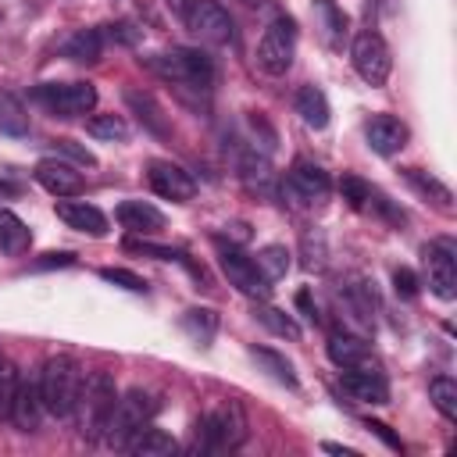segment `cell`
Wrapping results in <instances>:
<instances>
[{
	"label": "cell",
	"instance_id": "1",
	"mask_svg": "<svg viewBox=\"0 0 457 457\" xmlns=\"http://www.w3.org/2000/svg\"><path fill=\"white\" fill-rule=\"evenodd\" d=\"M82 368L75 357H50L39 371V393H43V403L54 418L61 421H71L75 411H79V396H82Z\"/></svg>",
	"mask_w": 457,
	"mask_h": 457
},
{
	"label": "cell",
	"instance_id": "2",
	"mask_svg": "<svg viewBox=\"0 0 457 457\" xmlns=\"http://www.w3.org/2000/svg\"><path fill=\"white\" fill-rule=\"evenodd\" d=\"M114 403H118V389H114V378L107 375V371H93V375H86V382H82V396H79V432L89 439V443H96V439H104V432H107V421H111V414H114Z\"/></svg>",
	"mask_w": 457,
	"mask_h": 457
},
{
	"label": "cell",
	"instance_id": "3",
	"mask_svg": "<svg viewBox=\"0 0 457 457\" xmlns=\"http://www.w3.org/2000/svg\"><path fill=\"white\" fill-rule=\"evenodd\" d=\"M243 439H246L243 411H239L236 403H228V407L211 411V414H204V418L196 421L189 450H193V453H221V450H236Z\"/></svg>",
	"mask_w": 457,
	"mask_h": 457
},
{
	"label": "cell",
	"instance_id": "4",
	"mask_svg": "<svg viewBox=\"0 0 457 457\" xmlns=\"http://www.w3.org/2000/svg\"><path fill=\"white\" fill-rule=\"evenodd\" d=\"M150 68L157 75L171 79L175 86H189V89H211L214 86V61L193 46H171L168 54H157L150 61Z\"/></svg>",
	"mask_w": 457,
	"mask_h": 457
},
{
	"label": "cell",
	"instance_id": "5",
	"mask_svg": "<svg viewBox=\"0 0 457 457\" xmlns=\"http://www.w3.org/2000/svg\"><path fill=\"white\" fill-rule=\"evenodd\" d=\"M157 400L146 393V389H129L125 396H118V403H114V414H111V421H107V432H104V439L111 443V446H125L129 443V436L132 432H139L154 414H157Z\"/></svg>",
	"mask_w": 457,
	"mask_h": 457
},
{
	"label": "cell",
	"instance_id": "6",
	"mask_svg": "<svg viewBox=\"0 0 457 457\" xmlns=\"http://www.w3.org/2000/svg\"><path fill=\"white\" fill-rule=\"evenodd\" d=\"M293 57H296V21L293 18H275L261 43H257V68L264 75H286L293 68Z\"/></svg>",
	"mask_w": 457,
	"mask_h": 457
},
{
	"label": "cell",
	"instance_id": "7",
	"mask_svg": "<svg viewBox=\"0 0 457 457\" xmlns=\"http://www.w3.org/2000/svg\"><path fill=\"white\" fill-rule=\"evenodd\" d=\"M32 100L57 118H79L93 111L96 89L89 82H43L32 89Z\"/></svg>",
	"mask_w": 457,
	"mask_h": 457
},
{
	"label": "cell",
	"instance_id": "8",
	"mask_svg": "<svg viewBox=\"0 0 457 457\" xmlns=\"http://www.w3.org/2000/svg\"><path fill=\"white\" fill-rule=\"evenodd\" d=\"M182 21L193 36H200L204 43L225 46L236 39V25L228 18V11L218 0H186L182 4Z\"/></svg>",
	"mask_w": 457,
	"mask_h": 457
},
{
	"label": "cell",
	"instance_id": "9",
	"mask_svg": "<svg viewBox=\"0 0 457 457\" xmlns=\"http://www.w3.org/2000/svg\"><path fill=\"white\" fill-rule=\"evenodd\" d=\"M350 61H353V71L368 82V86H382L393 71V57H389V46L386 39L375 32V29H364L353 36V46H350Z\"/></svg>",
	"mask_w": 457,
	"mask_h": 457
},
{
	"label": "cell",
	"instance_id": "10",
	"mask_svg": "<svg viewBox=\"0 0 457 457\" xmlns=\"http://www.w3.org/2000/svg\"><path fill=\"white\" fill-rule=\"evenodd\" d=\"M218 246H221V253H218V261H221V271H225V278L243 293V296H253V300H264L268 293H271V282L261 275V268H257V261L253 257H246L239 246H225L221 239H218Z\"/></svg>",
	"mask_w": 457,
	"mask_h": 457
},
{
	"label": "cell",
	"instance_id": "11",
	"mask_svg": "<svg viewBox=\"0 0 457 457\" xmlns=\"http://www.w3.org/2000/svg\"><path fill=\"white\" fill-rule=\"evenodd\" d=\"M425 268H428V289L439 300L457 296V246L453 239H432L425 246Z\"/></svg>",
	"mask_w": 457,
	"mask_h": 457
},
{
	"label": "cell",
	"instance_id": "12",
	"mask_svg": "<svg viewBox=\"0 0 457 457\" xmlns=\"http://www.w3.org/2000/svg\"><path fill=\"white\" fill-rule=\"evenodd\" d=\"M339 386L357 403H389V382H386V375L375 364L343 368L339 371Z\"/></svg>",
	"mask_w": 457,
	"mask_h": 457
},
{
	"label": "cell",
	"instance_id": "13",
	"mask_svg": "<svg viewBox=\"0 0 457 457\" xmlns=\"http://www.w3.org/2000/svg\"><path fill=\"white\" fill-rule=\"evenodd\" d=\"M146 179H150V189L164 200H175V204H186L196 196V182L186 168L171 164V161H150L146 168Z\"/></svg>",
	"mask_w": 457,
	"mask_h": 457
},
{
	"label": "cell",
	"instance_id": "14",
	"mask_svg": "<svg viewBox=\"0 0 457 457\" xmlns=\"http://www.w3.org/2000/svg\"><path fill=\"white\" fill-rule=\"evenodd\" d=\"M286 193L296 196L300 204H321L332 193V179H328L325 168H318L311 161H296L286 171Z\"/></svg>",
	"mask_w": 457,
	"mask_h": 457
},
{
	"label": "cell",
	"instance_id": "15",
	"mask_svg": "<svg viewBox=\"0 0 457 457\" xmlns=\"http://www.w3.org/2000/svg\"><path fill=\"white\" fill-rule=\"evenodd\" d=\"M364 136H368V146H371L375 154H382V157L400 154V150L407 146V139H411L407 125H403L400 118H393V114H375V118H368Z\"/></svg>",
	"mask_w": 457,
	"mask_h": 457
},
{
	"label": "cell",
	"instance_id": "16",
	"mask_svg": "<svg viewBox=\"0 0 457 457\" xmlns=\"http://www.w3.org/2000/svg\"><path fill=\"white\" fill-rule=\"evenodd\" d=\"M36 182H39L46 193H54L57 200H64V196H79L82 186H86L82 175H79L71 164L54 161V157H46V161L36 164Z\"/></svg>",
	"mask_w": 457,
	"mask_h": 457
},
{
	"label": "cell",
	"instance_id": "17",
	"mask_svg": "<svg viewBox=\"0 0 457 457\" xmlns=\"http://www.w3.org/2000/svg\"><path fill=\"white\" fill-rule=\"evenodd\" d=\"M43 393H39V382L32 378H18V393H14V403H11V421L21 428V432H36L43 425Z\"/></svg>",
	"mask_w": 457,
	"mask_h": 457
},
{
	"label": "cell",
	"instance_id": "18",
	"mask_svg": "<svg viewBox=\"0 0 457 457\" xmlns=\"http://www.w3.org/2000/svg\"><path fill=\"white\" fill-rule=\"evenodd\" d=\"M57 218L75 228V232H86V236H104L107 232V218L100 207L86 204V200H61L57 204Z\"/></svg>",
	"mask_w": 457,
	"mask_h": 457
},
{
	"label": "cell",
	"instance_id": "19",
	"mask_svg": "<svg viewBox=\"0 0 457 457\" xmlns=\"http://www.w3.org/2000/svg\"><path fill=\"white\" fill-rule=\"evenodd\" d=\"M114 218L129 228V232H143V236H154L164 228V214L154 207V204H143V200H125L118 204Z\"/></svg>",
	"mask_w": 457,
	"mask_h": 457
},
{
	"label": "cell",
	"instance_id": "20",
	"mask_svg": "<svg viewBox=\"0 0 457 457\" xmlns=\"http://www.w3.org/2000/svg\"><path fill=\"white\" fill-rule=\"evenodd\" d=\"M125 450L136 453V457H171V453L179 450V443H175L168 432H161V428H154V425L146 421L139 432L129 436Z\"/></svg>",
	"mask_w": 457,
	"mask_h": 457
},
{
	"label": "cell",
	"instance_id": "21",
	"mask_svg": "<svg viewBox=\"0 0 457 457\" xmlns=\"http://www.w3.org/2000/svg\"><path fill=\"white\" fill-rule=\"evenodd\" d=\"M311 7H314V21H318V29H321V39L328 43V46H343V39H346V14H343V7L336 4V0H311Z\"/></svg>",
	"mask_w": 457,
	"mask_h": 457
},
{
	"label": "cell",
	"instance_id": "22",
	"mask_svg": "<svg viewBox=\"0 0 457 457\" xmlns=\"http://www.w3.org/2000/svg\"><path fill=\"white\" fill-rule=\"evenodd\" d=\"M328 357L339 364V368H361V364H371V350L361 336H350V332H336L328 339Z\"/></svg>",
	"mask_w": 457,
	"mask_h": 457
},
{
	"label": "cell",
	"instance_id": "23",
	"mask_svg": "<svg viewBox=\"0 0 457 457\" xmlns=\"http://www.w3.org/2000/svg\"><path fill=\"white\" fill-rule=\"evenodd\" d=\"M104 54V36L100 29H79L64 39V57L75 64H96Z\"/></svg>",
	"mask_w": 457,
	"mask_h": 457
},
{
	"label": "cell",
	"instance_id": "24",
	"mask_svg": "<svg viewBox=\"0 0 457 457\" xmlns=\"http://www.w3.org/2000/svg\"><path fill=\"white\" fill-rule=\"evenodd\" d=\"M125 104L139 114V121L154 132V136H168L171 129H168V121H164V111L157 107V100L150 96V93H139V89H125Z\"/></svg>",
	"mask_w": 457,
	"mask_h": 457
},
{
	"label": "cell",
	"instance_id": "25",
	"mask_svg": "<svg viewBox=\"0 0 457 457\" xmlns=\"http://www.w3.org/2000/svg\"><path fill=\"white\" fill-rule=\"evenodd\" d=\"M29 243H32L29 225H25L14 211L0 207V246H4L11 257H18V253H25V250H29Z\"/></svg>",
	"mask_w": 457,
	"mask_h": 457
},
{
	"label": "cell",
	"instance_id": "26",
	"mask_svg": "<svg viewBox=\"0 0 457 457\" xmlns=\"http://www.w3.org/2000/svg\"><path fill=\"white\" fill-rule=\"evenodd\" d=\"M296 114L311 125V129H325L328 125V100H325V93L318 89V86H303L300 93H296Z\"/></svg>",
	"mask_w": 457,
	"mask_h": 457
},
{
	"label": "cell",
	"instance_id": "27",
	"mask_svg": "<svg viewBox=\"0 0 457 457\" xmlns=\"http://www.w3.org/2000/svg\"><path fill=\"white\" fill-rule=\"evenodd\" d=\"M182 332L196 343V346H211L214 332H218V314L211 307H189L182 314Z\"/></svg>",
	"mask_w": 457,
	"mask_h": 457
},
{
	"label": "cell",
	"instance_id": "28",
	"mask_svg": "<svg viewBox=\"0 0 457 457\" xmlns=\"http://www.w3.org/2000/svg\"><path fill=\"white\" fill-rule=\"evenodd\" d=\"M250 357L261 364V371H264L268 378H275V382L296 389V371H293V364H289L282 353H275V350H268V346H250Z\"/></svg>",
	"mask_w": 457,
	"mask_h": 457
},
{
	"label": "cell",
	"instance_id": "29",
	"mask_svg": "<svg viewBox=\"0 0 457 457\" xmlns=\"http://www.w3.org/2000/svg\"><path fill=\"white\" fill-rule=\"evenodd\" d=\"M0 132L4 136H25L29 132V111L11 89H0Z\"/></svg>",
	"mask_w": 457,
	"mask_h": 457
},
{
	"label": "cell",
	"instance_id": "30",
	"mask_svg": "<svg viewBox=\"0 0 457 457\" xmlns=\"http://www.w3.org/2000/svg\"><path fill=\"white\" fill-rule=\"evenodd\" d=\"M428 400L436 403V411L446 418V421H457V382L450 375H436L428 382Z\"/></svg>",
	"mask_w": 457,
	"mask_h": 457
},
{
	"label": "cell",
	"instance_id": "31",
	"mask_svg": "<svg viewBox=\"0 0 457 457\" xmlns=\"http://www.w3.org/2000/svg\"><path fill=\"white\" fill-rule=\"evenodd\" d=\"M253 318H257L268 332H275V336H282V339H300V325H296L286 311H278V307L257 303V307H253Z\"/></svg>",
	"mask_w": 457,
	"mask_h": 457
},
{
	"label": "cell",
	"instance_id": "32",
	"mask_svg": "<svg viewBox=\"0 0 457 457\" xmlns=\"http://www.w3.org/2000/svg\"><path fill=\"white\" fill-rule=\"evenodd\" d=\"M403 179H407V182H411V186H414L421 196H432V200H436L443 211H450V200H453V196H450V189H446L439 179L425 175L421 168H403Z\"/></svg>",
	"mask_w": 457,
	"mask_h": 457
},
{
	"label": "cell",
	"instance_id": "33",
	"mask_svg": "<svg viewBox=\"0 0 457 457\" xmlns=\"http://www.w3.org/2000/svg\"><path fill=\"white\" fill-rule=\"evenodd\" d=\"M339 193H343V200L353 207V211H371V204H375V189H371V182H364V179H357V175H343L339 179Z\"/></svg>",
	"mask_w": 457,
	"mask_h": 457
},
{
	"label": "cell",
	"instance_id": "34",
	"mask_svg": "<svg viewBox=\"0 0 457 457\" xmlns=\"http://www.w3.org/2000/svg\"><path fill=\"white\" fill-rule=\"evenodd\" d=\"M86 132L93 136V139H125L129 136V125H125V118L121 114H93L89 121H86Z\"/></svg>",
	"mask_w": 457,
	"mask_h": 457
},
{
	"label": "cell",
	"instance_id": "35",
	"mask_svg": "<svg viewBox=\"0 0 457 457\" xmlns=\"http://www.w3.org/2000/svg\"><path fill=\"white\" fill-rule=\"evenodd\" d=\"M257 268H261V275L268 278V282H278L286 271H289V250L286 246H264L261 253H257Z\"/></svg>",
	"mask_w": 457,
	"mask_h": 457
},
{
	"label": "cell",
	"instance_id": "36",
	"mask_svg": "<svg viewBox=\"0 0 457 457\" xmlns=\"http://www.w3.org/2000/svg\"><path fill=\"white\" fill-rule=\"evenodd\" d=\"M18 368L0 357V421H11V403H14V393H18Z\"/></svg>",
	"mask_w": 457,
	"mask_h": 457
},
{
	"label": "cell",
	"instance_id": "37",
	"mask_svg": "<svg viewBox=\"0 0 457 457\" xmlns=\"http://www.w3.org/2000/svg\"><path fill=\"white\" fill-rule=\"evenodd\" d=\"M100 36L111 39V43H121V46H136L143 39V29H136L132 21H111V25H104Z\"/></svg>",
	"mask_w": 457,
	"mask_h": 457
},
{
	"label": "cell",
	"instance_id": "38",
	"mask_svg": "<svg viewBox=\"0 0 457 457\" xmlns=\"http://www.w3.org/2000/svg\"><path fill=\"white\" fill-rule=\"evenodd\" d=\"M100 278L104 282H114V286H121L129 293H146V282L136 271H125V268H100Z\"/></svg>",
	"mask_w": 457,
	"mask_h": 457
},
{
	"label": "cell",
	"instance_id": "39",
	"mask_svg": "<svg viewBox=\"0 0 457 457\" xmlns=\"http://www.w3.org/2000/svg\"><path fill=\"white\" fill-rule=\"evenodd\" d=\"M125 250H136V253H150V257H157V261H182V264H189V261H186V253H179V250H171V246H154V243L125 239Z\"/></svg>",
	"mask_w": 457,
	"mask_h": 457
},
{
	"label": "cell",
	"instance_id": "40",
	"mask_svg": "<svg viewBox=\"0 0 457 457\" xmlns=\"http://www.w3.org/2000/svg\"><path fill=\"white\" fill-rule=\"evenodd\" d=\"M54 150H57L61 157L75 161V164H86V168H93V164H96V157H93L86 146H79L75 139H54Z\"/></svg>",
	"mask_w": 457,
	"mask_h": 457
},
{
	"label": "cell",
	"instance_id": "41",
	"mask_svg": "<svg viewBox=\"0 0 457 457\" xmlns=\"http://www.w3.org/2000/svg\"><path fill=\"white\" fill-rule=\"evenodd\" d=\"M393 289H396V296L414 300V296H418V275H414L411 268H396V271H393Z\"/></svg>",
	"mask_w": 457,
	"mask_h": 457
},
{
	"label": "cell",
	"instance_id": "42",
	"mask_svg": "<svg viewBox=\"0 0 457 457\" xmlns=\"http://www.w3.org/2000/svg\"><path fill=\"white\" fill-rule=\"evenodd\" d=\"M368 428H371L375 436H382V439H386V443H389L393 450H400V439H396V436H393V432H389V428H386L382 421H368Z\"/></svg>",
	"mask_w": 457,
	"mask_h": 457
},
{
	"label": "cell",
	"instance_id": "43",
	"mask_svg": "<svg viewBox=\"0 0 457 457\" xmlns=\"http://www.w3.org/2000/svg\"><path fill=\"white\" fill-rule=\"evenodd\" d=\"M54 264L64 268V264H75V257H71V253H46V257L39 261V268H54Z\"/></svg>",
	"mask_w": 457,
	"mask_h": 457
},
{
	"label": "cell",
	"instance_id": "44",
	"mask_svg": "<svg viewBox=\"0 0 457 457\" xmlns=\"http://www.w3.org/2000/svg\"><path fill=\"white\" fill-rule=\"evenodd\" d=\"M296 303L307 311V318H311V321H318V311H314V303H311V293H307V289H300V293H296Z\"/></svg>",
	"mask_w": 457,
	"mask_h": 457
},
{
	"label": "cell",
	"instance_id": "45",
	"mask_svg": "<svg viewBox=\"0 0 457 457\" xmlns=\"http://www.w3.org/2000/svg\"><path fill=\"white\" fill-rule=\"evenodd\" d=\"M321 450H328V453H339V457H357V450H350V446H339V443H321Z\"/></svg>",
	"mask_w": 457,
	"mask_h": 457
},
{
	"label": "cell",
	"instance_id": "46",
	"mask_svg": "<svg viewBox=\"0 0 457 457\" xmlns=\"http://www.w3.org/2000/svg\"><path fill=\"white\" fill-rule=\"evenodd\" d=\"M18 189L14 186H7V182H0V200H7V196H14Z\"/></svg>",
	"mask_w": 457,
	"mask_h": 457
},
{
	"label": "cell",
	"instance_id": "47",
	"mask_svg": "<svg viewBox=\"0 0 457 457\" xmlns=\"http://www.w3.org/2000/svg\"><path fill=\"white\" fill-rule=\"evenodd\" d=\"M243 4H257V0H243Z\"/></svg>",
	"mask_w": 457,
	"mask_h": 457
}]
</instances>
